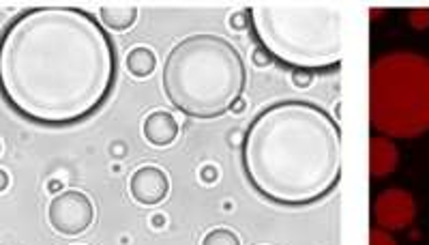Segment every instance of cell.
I'll return each instance as SVG.
<instances>
[{"instance_id":"5b68a950","label":"cell","mask_w":429,"mask_h":245,"mask_svg":"<svg viewBox=\"0 0 429 245\" xmlns=\"http://www.w3.org/2000/svg\"><path fill=\"white\" fill-rule=\"evenodd\" d=\"M370 104L374 127L395 136L414 138L429 130V60L397 52L372 67Z\"/></svg>"},{"instance_id":"4fadbf2b","label":"cell","mask_w":429,"mask_h":245,"mask_svg":"<svg viewBox=\"0 0 429 245\" xmlns=\"http://www.w3.org/2000/svg\"><path fill=\"white\" fill-rule=\"evenodd\" d=\"M202 245H240V239L230 228H214L202 239Z\"/></svg>"},{"instance_id":"8992f818","label":"cell","mask_w":429,"mask_h":245,"mask_svg":"<svg viewBox=\"0 0 429 245\" xmlns=\"http://www.w3.org/2000/svg\"><path fill=\"white\" fill-rule=\"evenodd\" d=\"M52 228L65 237H78L86 232L95 222V206L84 192L67 190L52 198L48 209Z\"/></svg>"},{"instance_id":"6da1fadb","label":"cell","mask_w":429,"mask_h":245,"mask_svg":"<svg viewBox=\"0 0 429 245\" xmlns=\"http://www.w3.org/2000/svg\"><path fill=\"white\" fill-rule=\"evenodd\" d=\"M116 46L95 13L30 7L0 30V97L24 120L69 127L112 95Z\"/></svg>"},{"instance_id":"9a60e30c","label":"cell","mask_w":429,"mask_h":245,"mask_svg":"<svg viewBox=\"0 0 429 245\" xmlns=\"http://www.w3.org/2000/svg\"><path fill=\"white\" fill-rule=\"evenodd\" d=\"M372 245H397L386 232H382V230H372Z\"/></svg>"},{"instance_id":"52a82bcc","label":"cell","mask_w":429,"mask_h":245,"mask_svg":"<svg viewBox=\"0 0 429 245\" xmlns=\"http://www.w3.org/2000/svg\"><path fill=\"white\" fill-rule=\"evenodd\" d=\"M416 216V202L404 190H386L376 202V220L382 228L402 230L412 224Z\"/></svg>"},{"instance_id":"8fae6325","label":"cell","mask_w":429,"mask_h":245,"mask_svg":"<svg viewBox=\"0 0 429 245\" xmlns=\"http://www.w3.org/2000/svg\"><path fill=\"white\" fill-rule=\"evenodd\" d=\"M99 20L108 28L120 33V30H129L136 24L138 9L131 7V5H106V7L99 9Z\"/></svg>"},{"instance_id":"2e32d148","label":"cell","mask_w":429,"mask_h":245,"mask_svg":"<svg viewBox=\"0 0 429 245\" xmlns=\"http://www.w3.org/2000/svg\"><path fill=\"white\" fill-rule=\"evenodd\" d=\"M294 82L298 84V86H305V84H310L312 82V74H303V78L298 76V71L294 74Z\"/></svg>"},{"instance_id":"9c48e42d","label":"cell","mask_w":429,"mask_h":245,"mask_svg":"<svg viewBox=\"0 0 429 245\" xmlns=\"http://www.w3.org/2000/svg\"><path fill=\"white\" fill-rule=\"evenodd\" d=\"M178 132H180L178 120L166 110L150 112L142 122V134L146 142L152 146H170L178 138Z\"/></svg>"},{"instance_id":"3957f363","label":"cell","mask_w":429,"mask_h":245,"mask_svg":"<svg viewBox=\"0 0 429 245\" xmlns=\"http://www.w3.org/2000/svg\"><path fill=\"white\" fill-rule=\"evenodd\" d=\"M163 95L178 112L208 120L234 110L247 86V67L232 41L191 35L166 56Z\"/></svg>"},{"instance_id":"30bf717a","label":"cell","mask_w":429,"mask_h":245,"mask_svg":"<svg viewBox=\"0 0 429 245\" xmlns=\"http://www.w3.org/2000/svg\"><path fill=\"white\" fill-rule=\"evenodd\" d=\"M397 162H400V153H397V146L384 138H374L372 140V160H370V168L372 174L376 178H382L386 174H391L397 168Z\"/></svg>"},{"instance_id":"ba28073f","label":"cell","mask_w":429,"mask_h":245,"mask_svg":"<svg viewBox=\"0 0 429 245\" xmlns=\"http://www.w3.org/2000/svg\"><path fill=\"white\" fill-rule=\"evenodd\" d=\"M129 192L136 202L144 206H155L163 202L170 194V178L157 166L138 168L129 178Z\"/></svg>"},{"instance_id":"ac0fdd59","label":"cell","mask_w":429,"mask_h":245,"mask_svg":"<svg viewBox=\"0 0 429 245\" xmlns=\"http://www.w3.org/2000/svg\"><path fill=\"white\" fill-rule=\"evenodd\" d=\"M0 153H3V142H0Z\"/></svg>"},{"instance_id":"e0dca14e","label":"cell","mask_w":429,"mask_h":245,"mask_svg":"<svg viewBox=\"0 0 429 245\" xmlns=\"http://www.w3.org/2000/svg\"><path fill=\"white\" fill-rule=\"evenodd\" d=\"M9 188V174L5 170H0V192H5Z\"/></svg>"},{"instance_id":"277c9868","label":"cell","mask_w":429,"mask_h":245,"mask_svg":"<svg viewBox=\"0 0 429 245\" xmlns=\"http://www.w3.org/2000/svg\"><path fill=\"white\" fill-rule=\"evenodd\" d=\"M249 26L264 52L298 71L337 67L344 54L342 13L333 5H258Z\"/></svg>"},{"instance_id":"7a4b0ae2","label":"cell","mask_w":429,"mask_h":245,"mask_svg":"<svg viewBox=\"0 0 429 245\" xmlns=\"http://www.w3.org/2000/svg\"><path fill=\"white\" fill-rule=\"evenodd\" d=\"M240 162L262 198L282 206L314 204L342 181V130L316 104L277 102L245 132Z\"/></svg>"},{"instance_id":"5bb4252c","label":"cell","mask_w":429,"mask_h":245,"mask_svg":"<svg viewBox=\"0 0 429 245\" xmlns=\"http://www.w3.org/2000/svg\"><path fill=\"white\" fill-rule=\"evenodd\" d=\"M408 18H410V24L419 30L429 26V9H414V11H410Z\"/></svg>"},{"instance_id":"7c38bea8","label":"cell","mask_w":429,"mask_h":245,"mask_svg":"<svg viewBox=\"0 0 429 245\" xmlns=\"http://www.w3.org/2000/svg\"><path fill=\"white\" fill-rule=\"evenodd\" d=\"M125 67L133 78H148L157 67V56L150 48H133L125 58Z\"/></svg>"}]
</instances>
